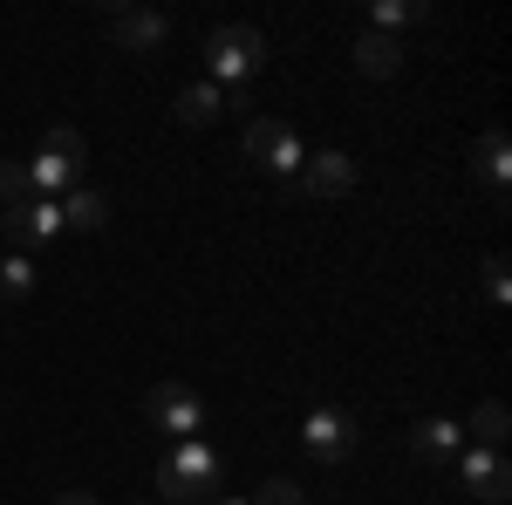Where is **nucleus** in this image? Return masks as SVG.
<instances>
[{
    "mask_svg": "<svg viewBox=\"0 0 512 505\" xmlns=\"http://www.w3.org/2000/svg\"><path fill=\"white\" fill-rule=\"evenodd\" d=\"M219 478H226L219 451H212L205 437H185V444L158 465V492L171 505H198V499H212V492H219Z\"/></svg>",
    "mask_w": 512,
    "mask_h": 505,
    "instance_id": "1",
    "label": "nucleus"
},
{
    "mask_svg": "<svg viewBox=\"0 0 512 505\" xmlns=\"http://www.w3.org/2000/svg\"><path fill=\"white\" fill-rule=\"evenodd\" d=\"M82 164H89V144H82V130H69V123H55L48 137H41L35 164H28V192H76Z\"/></svg>",
    "mask_w": 512,
    "mask_h": 505,
    "instance_id": "2",
    "label": "nucleus"
},
{
    "mask_svg": "<svg viewBox=\"0 0 512 505\" xmlns=\"http://www.w3.org/2000/svg\"><path fill=\"white\" fill-rule=\"evenodd\" d=\"M246 157H253L260 171H274V178L294 185V178H301V164H308V144H301L280 117H253V123H246Z\"/></svg>",
    "mask_w": 512,
    "mask_h": 505,
    "instance_id": "3",
    "label": "nucleus"
},
{
    "mask_svg": "<svg viewBox=\"0 0 512 505\" xmlns=\"http://www.w3.org/2000/svg\"><path fill=\"white\" fill-rule=\"evenodd\" d=\"M205 62H212V76L246 82L260 62H267V41H260V28H246V21H226V28L205 35Z\"/></svg>",
    "mask_w": 512,
    "mask_h": 505,
    "instance_id": "4",
    "label": "nucleus"
},
{
    "mask_svg": "<svg viewBox=\"0 0 512 505\" xmlns=\"http://www.w3.org/2000/svg\"><path fill=\"white\" fill-rule=\"evenodd\" d=\"M144 417H151L164 437H178V444H185V437L205 430V403H198L192 383H158L151 396H144Z\"/></svg>",
    "mask_w": 512,
    "mask_h": 505,
    "instance_id": "5",
    "label": "nucleus"
},
{
    "mask_svg": "<svg viewBox=\"0 0 512 505\" xmlns=\"http://www.w3.org/2000/svg\"><path fill=\"white\" fill-rule=\"evenodd\" d=\"M301 444H308V458H321V465H342L355 444H362V424H355V410H308Z\"/></svg>",
    "mask_w": 512,
    "mask_h": 505,
    "instance_id": "6",
    "label": "nucleus"
},
{
    "mask_svg": "<svg viewBox=\"0 0 512 505\" xmlns=\"http://www.w3.org/2000/svg\"><path fill=\"white\" fill-rule=\"evenodd\" d=\"M0 233H7V253L48 246V239L62 233V205H48V198H21V205L0 212Z\"/></svg>",
    "mask_w": 512,
    "mask_h": 505,
    "instance_id": "7",
    "label": "nucleus"
},
{
    "mask_svg": "<svg viewBox=\"0 0 512 505\" xmlns=\"http://www.w3.org/2000/svg\"><path fill=\"white\" fill-rule=\"evenodd\" d=\"M355 178H362V164L342 151H315L308 164H301V178L287 185L294 198H349L355 192Z\"/></svg>",
    "mask_w": 512,
    "mask_h": 505,
    "instance_id": "8",
    "label": "nucleus"
},
{
    "mask_svg": "<svg viewBox=\"0 0 512 505\" xmlns=\"http://www.w3.org/2000/svg\"><path fill=\"white\" fill-rule=\"evenodd\" d=\"M103 21H110V41L130 48V55H151L171 35V21H164L158 7H103Z\"/></svg>",
    "mask_w": 512,
    "mask_h": 505,
    "instance_id": "9",
    "label": "nucleus"
},
{
    "mask_svg": "<svg viewBox=\"0 0 512 505\" xmlns=\"http://www.w3.org/2000/svg\"><path fill=\"white\" fill-rule=\"evenodd\" d=\"M458 471H465V485H472L485 505H506L512 499V465H506V451H458Z\"/></svg>",
    "mask_w": 512,
    "mask_h": 505,
    "instance_id": "10",
    "label": "nucleus"
},
{
    "mask_svg": "<svg viewBox=\"0 0 512 505\" xmlns=\"http://www.w3.org/2000/svg\"><path fill=\"white\" fill-rule=\"evenodd\" d=\"M410 451H417L424 465H444V458L465 451V424H451V417H424V424L410 430Z\"/></svg>",
    "mask_w": 512,
    "mask_h": 505,
    "instance_id": "11",
    "label": "nucleus"
},
{
    "mask_svg": "<svg viewBox=\"0 0 512 505\" xmlns=\"http://www.w3.org/2000/svg\"><path fill=\"white\" fill-rule=\"evenodd\" d=\"M472 171L492 185V198L506 205V185H512V151H506V130H485L472 144Z\"/></svg>",
    "mask_w": 512,
    "mask_h": 505,
    "instance_id": "12",
    "label": "nucleus"
},
{
    "mask_svg": "<svg viewBox=\"0 0 512 505\" xmlns=\"http://www.w3.org/2000/svg\"><path fill=\"white\" fill-rule=\"evenodd\" d=\"M171 117L185 123V130H198V123H219V117H226V89H212V82H192V89H178Z\"/></svg>",
    "mask_w": 512,
    "mask_h": 505,
    "instance_id": "13",
    "label": "nucleus"
},
{
    "mask_svg": "<svg viewBox=\"0 0 512 505\" xmlns=\"http://www.w3.org/2000/svg\"><path fill=\"white\" fill-rule=\"evenodd\" d=\"M355 69H362V76H396V69H403V41L396 35H376V28H369V35L355 41Z\"/></svg>",
    "mask_w": 512,
    "mask_h": 505,
    "instance_id": "14",
    "label": "nucleus"
},
{
    "mask_svg": "<svg viewBox=\"0 0 512 505\" xmlns=\"http://www.w3.org/2000/svg\"><path fill=\"white\" fill-rule=\"evenodd\" d=\"M62 226H76V233H103V226H110V198L76 185V192L62 198Z\"/></svg>",
    "mask_w": 512,
    "mask_h": 505,
    "instance_id": "15",
    "label": "nucleus"
},
{
    "mask_svg": "<svg viewBox=\"0 0 512 505\" xmlns=\"http://www.w3.org/2000/svg\"><path fill=\"white\" fill-rule=\"evenodd\" d=\"M506 430H512V410H506V403H478V410H472L478 451H506Z\"/></svg>",
    "mask_w": 512,
    "mask_h": 505,
    "instance_id": "16",
    "label": "nucleus"
},
{
    "mask_svg": "<svg viewBox=\"0 0 512 505\" xmlns=\"http://www.w3.org/2000/svg\"><path fill=\"white\" fill-rule=\"evenodd\" d=\"M35 294V260L28 253H0V301H21Z\"/></svg>",
    "mask_w": 512,
    "mask_h": 505,
    "instance_id": "17",
    "label": "nucleus"
},
{
    "mask_svg": "<svg viewBox=\"0 0 512 505\" xmlns=\"http://www.w3.org/2000/svg\"><path fill=\"white\" fill-rule=\"evenodd\" d=\"M403 21H424V0H376V35H390Z\"/></svg>",
    "mask_w": 512,
    "mask_h": 505,
    "instance_id": "18",
    "label": "nucleus"
},
{
    "mask_svg": "<svg viewBox=\"0 0 512 505\" xmlns=\"http://www.w3.org/2000/svg\"><path fill=\"white\" fill-rule=\"evenodd\" d=\"M21 198H35V192H28V164L0 157V212H7V205H21Z\"/></svg>",
    "mask_w": 512,
    "mask_h": 505,
    "instance_id": "19",
    "label": "nucleus"
},
{
    "mask_svg": "<svg viewBox=\"0 0 512 505\" xmlns=\"http://www.w3.org/2000/svg\"><path fill=\"white\" fill-rule=\"evenodd\" d=\"M246 505H308V492H301L294 478H267V485H260Z\"/></svg>",
    "mask_w": 512,
    "mask_h": 505,
    "instance_id": "20",
    "label": "nucleus"
},
{
    "mask_svg": "<svg viewBox=\"0 0 512 505\" xmlns=\"http://www.w3.org/2000/svg\"><path fill=\"white\" fill-rule=\"evenodd\" d=\"M485 294H492V301H506V294H512V280H506V253H492V260H485Z\"/></svg>",
    "mask_w": 512,
    "mask_h": 505,
    "instance_id": "21",
    "label": "nucleus"
},
{
    "mask_svg": "<svg viewBox=\"0 0 512 505\" xmlns=\"http://www.w3.org/2000/svg\"><path fill=\"white\" fill-rule=\"evenodd\" d=\"M62 505H96V499H89V492H69V499H62Z\"/></svg>",
    "mask_w": 512,
    "mask_h": 505,
    "instance_id": "22",
    "label": "nucleus"
},
{
    "mask_svg": "<svg viewBox=\"0 0 512 505\" xmlns=\"http://www.w3.org/2000/svg\"><path fill=\"white\" fill-rule=\"evenodd\" d=\"M212 505H246V499H212Z\"/></svg>",
    "mask_w": 512,
    "mask_h": 505,
    "instance_id": "23",
    "label": "nucleus"
}]
</instances>
